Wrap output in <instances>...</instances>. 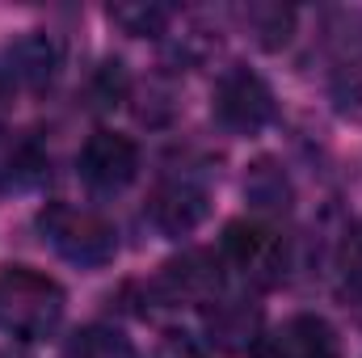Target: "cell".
Returning <instances> with one entry per match:
<instances>
[{"label": "cell", "mask_w": 362, "mask_h": 358, "mask_svg": "<svg viewBox=\"0 0 362 358\" xmlns=\"http://www.w3.org/2000/svg\"><path fill=\"white\" fill-rule=\"evenodd\" d=\"M64 321V287L30 266H4L0 270V329L38 342Z\"/></svg>", "instance_id": "6da1fadb"}, {"label": "cell", "mask_w": 362, "mask_h": 358, "mask_svg": "<svg viewBox=\"0 0 362 358\" xmlns=\"http://www.w3.org/2000/svg\"><path fill=\"white\" fill-rule=\"evenodd\" d=\"M38 228H42V236L51 241V249L59 258H68L72 266H85V270L105 266L114 258V249H118L114 228L101 215L81 211L72 202H47L38 211Z\"/></svg>", "instance_id": "7a4b0ae2"}, {"label": "cell", "mask_w": 362, "mask_h": 358, "mask_svg": "<svg viewBox=\"0 0 362 358\" xmlns=\"http://www.w3.org/2000/svg\"><path fill=\"white\" fill-rule=\"evenodd\" d=\"M219 262L228 270H236L249 287H278L286 278L291 266V249L286 241L262 219H236L223 232L219 245Z\"/></svg>", "instance_id": "3957f363"}, {"label": "cell", "mask_w": 362, "mask_h": 358, "mask_svg": "<svg viewBox=\"0 0 362 358\" xmlns=\"http://www.w3.org/2000/svg\"><path fill=\"white\" fill-rule=\"evenodd\" d=\"M211 114L219 118V127L236 131V135H253L270 122L274 114V93L270 85L249 72V68H228L215 85V97H211Z\"/></svg>", "instance_id": "277c9868"}, {"label": "cell", "mask_w": 362, "mask_h": 358, "mask_svg": "<svg viewBox=\"0 0 362 358\" xmlns=\"http://www.w3.org/2000/svg\"><path fill=\"white\" fill-rule=\"evenodd\" d=\"M76 165L93 190H122L139 173V148H135V139H127L118 131H93Z\"/></svg>", "instance_id": "5b68a950"}, {"label": "cell", "mask_w": 362, "mask_h": 358, "mask_svg": "<svg viewBox=\"0 0 362 358\" xmlns=\"http://www.w3.org/2000/svg\"><path fill=\"white\" fill-rule=\"evenodd\" d=\"M253 358H337V337L320 316H291L253 346Z\"/></svg>", "instance_id": "8992f818"}, {"label": "cell", "mask_w": 362, "mask_h": 358, "mask_svg": "<svg viewBox=\"0 0 362 358\" xmlns=\"http://www.w3.org/2000/svg\"><path fill=\"white\" fill-rule=\"evenodd\" d=\"M206 215V194L194 181H165L156 185L152 202H148V219L165 232V236H185L202 224Z\"/></svg>", "instance_id": "52a82bcc"}, {"label": "cell", "mask_w": 362, "mask_h": 358, "mask_svg": "<svg viewBox=\"0 0 362 358\" xmlns=\"http://www.w3.org/2000/svg\"><path fill=\"white\" fill-rule=\"evenodd\" d=\"M55 64H59V51H55V42H47L42 34H30V38H21V42H13L8 47V55H4V81L17 89V85H30V89H38V85H47L51 81V72H55Z\"/></svg>", "instance_id": "ba28073f"}, {"label": "cell", "mask_w": 362, "mask_h": 358, "mask_svg": "<svg viewBox=\"0 0 362 358\" xmlns=\"http://www.w3.org/2000/svg\"><path fill=\"white\" fill-rule=\"evenodd\" d=\"M165 291L173 299H189V304H206L219 291V262H211L206 253H185L177 262L165 266Z\"/></svg>", "instance_id": "9c48e42d"}, {"label": "cell", "mask_w": 362, "mask_h": 358, "mask_svg": "<svg viewBox=\"0 0 362 358\" xmlns=\"http://www.w3.org/2000/svg\"><path fill=\"white\" fill-rule=\"evenodd\" d=\"M257 325H262V316H257V308H249L245 299H223V304H215V312L206 316L211 342H215L219 350H249V346H257V342H262V337H257Z\"/></svg>", "instance_id": "30bf717a"}, {"label": "cell", "mask_w": 362, "mask_h": 358, "mask_svg": "<svg viewBox=\"0 0 362 358\" xmlns=\"http://www.w3.org/2000/svg\"><path fill=\"white\" fill-rule=\"evenodd\" d=\"M47 173V156L30 135H0V190H30Z\"/></svg>", "instance_id": "8fae6325"}, {"label": "cell", "mask_w": 362, "mask_h": 358, "mask_svg": "<svg viewBox=\"0 0 362 358\" xmlns=\"http://www.w3.org/2000/svg\"><path fill=\"white\" fill-rule=\"evenodd\" d=\"M236 17L266 51H278L295 30V8H282V4H249V8H236Z\"/></svg>", "instance_id": "7c38bea8"}, {"label": "cell", "mask_w": 362, "mask_h": 358, "mask_svg": "<svg viewBox=\"0 0 362 358\" xmlns=\"http://www.w3.org/2000/svg\"><path fill=\"white\" fill-rule=\"evenodd\" d=\"M64 358H139V354H135V346H131L118 329L89 325V329H81V333L68 342V354Z\"/></svg>", "instance_id": "4fadbf2b"}, {"label": "cell", "mask_w": 362, "mask_h": 358, "mask_svg": "<svg viewBox=\"0 0 362 358\" xmlns=\"http://www.w3.org/2000/svg\"><path fill=\"white\" fill-rule=\"evenodd\" d=\"M110 21L122 30V34H131V38H156V34H165V25H169V8L165 4H114L110 8Z\"/></svg>", "instance_id": "5bb4252c"}, {"label": "cell", "mask_w": 362, "mask_h": 358, "mask_svg": "<svg viewBox=\"0 0 362 358\" xmlns=\"http://www.w3.org/2000/svg\"><path fill=\"white\" fill-rule=\"evenodd\" d=\"M156 358H206V354H202V346H198L194 337H185V333H169V337L160 342Z\"/></svg>", "instance_id": "9a60e30c"}, {"label": "cell", "mask_w": 362, "mask_h": 358, "mask_svg": "<svg viewBox=\"0 0 362 358\" xmlns=\"http://www.w3.org/2000/svg\"><path fill=\"white\" fill-rule=\"evenodd\" d=\"M0 358H25L21 350H0Z\"/></svg>", "instance_id": "2e32d148"}]
</instances>
